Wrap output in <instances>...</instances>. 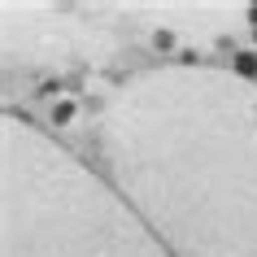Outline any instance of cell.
Listing matches in <instances>:
<instances>
[{"mask_svg": "<svg viewBox=\"0 0 257 257\" xmlns=\"http://www.w3.org/2000/svg\"><path fill=\"white\" fill-rule=\"evenodd\" d=\"M113 183L179 257H257V87L235 70L162 66L105 109Z\"/></svg>", "mask_w": 257, "mask_h": 257, "instance_id": "6da1fadb", "label": "cell"}, {"mask_svg": "<svg viewBox=\"0 0 257 257\" xmlns=\"http://www.w3.org/2000/svg\"><path fill=\"white\" fill-rule=\"evenodd\" d=\"M74 122V100H57L53 105V126H70Z\"/></svg>", "mask_w": 257, "mask_h": 257, "instance_id": "3957f363", "label": "cell"}, {"mask_svg": "<svg viewBox=\"0 0 257 257\" xmlns=\"http://www.w3.org/2000/svg\"><path fill=\"white\" fill-rule=\"evenodd\" d=\"M235 74H240V79L257 74V53H240V57H235Z\"/></svg>", "mask_w": 257, "mask_h": 257, "instance_id": "277c9868", "label": "cell"}, {"mask_svg": "<svg viewBox=\"0 0 257 257\" xmlns=\"http://www.w3.org/2000/svg\"><path fill=\"white\" fill-rule=\"evenodd\" d=\"M0 257H170L118 192L22 118L0 122Z\"/></svg>", "mask_w": 257, "mask_h": 257, "instance_id": "7a4b0ae2", "label": "cell"}]
</instances>
